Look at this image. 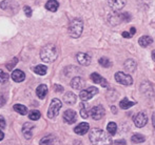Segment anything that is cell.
<instances>
[{"instance_id": "d4e9b609", "label": "cell", "mask_w": 155, "mask_h": 145, "mask_svg": "<svg viewBox=\"0 0 155 145\" xmlns=\"http://www.w3.org/2000/svg\"><path fill=\"white\" fill-rule=\"evenodd\" d=\"M146 138L145 136L140 135V134H135L134 136H132V138H131V141L133 142V143L137 144V143H143V142H145Z\"/></svg>"}, {"instance_id": "ba28073f", "label": "cell", "mask_w": 155, "mask_h": 145, "mask_svg": "<svg viewBox=\"0 0 155 145\" xmlns=\"http://www.w3.org/2000/svg\"><path fill=\"white\" fill-rule=\"evenodd\" d=\"M104 109L101 106V105H96L94 106L90 112L91 117L94 119V120H100L102 117L104 116Z\"/></svg>"}, {"instance_id": "9a60e30c", "label": "cell", "mask_w": 155, "mask_h": 145, "mask_svg": "<svg viewBox=\"0 0 155 145\" xmlns=\"http://www.w3.org/2000/svg\"><path fill=\"white\" fill-rule=\"evenodd\" d=\"M12 79L15 82H22L25 79V74L20 70H15L12 73Z\"/></svg>"}, {"instance_id": "74e56055", "label": "cell", "mask_w": 155, "mask_h": 145, "mask_svg": "<svg viewBox=\"0 0 155 145\" xmlns=\"http://www.w3.org/2000/svg\"><path fill=\"white\" fill-rule=\"evenodd\" d=\"M152 123H153V127L155 129V112H153V115H152Z\"/></svg>"}, {"instance_id": "d6a6232c", "label": "cell", "mask_w": 155, "mask_h": 145, "mask_svg": "<svg viewBox=\"0 0 155 145\" xmlns=\"http://www.w3.org/2000/svg\"><path fill=\"white\" fill-rule=\"evenodd\" d=\"M23 11H25V16H28V17L32 16V10H31V8H30V6L25 5V8H23Z\"/></svg>"}, {"instance_id": "30bf717a", "label": "cell", "mask_w": 155, "mask_h": 145, "mask_svg": "<svg viewBox=\"0 0 155 145\" xmlns=\"http://www.w3.org/2000/svg\"><path fill=\"white\" fill-rule=\"evenodd\" d=\"M63 120L68 123V124H73L77 120V114L75 110L73 109H68L63 114Z\"/></svg>"}, {"instance_id": "7c38bea8", "label": "cell", "mask_w": 155, "mask_h": 145, "mask_svg": "<svg viewBox=\"0 0 155 145\" xmlns=\"http://www.w3.org/2000/svg\"><path fill=\"white\" fill-rule=\"evenodd\" d=\"M91 79L93 80L94 83L100 84L102 87H108V86H109L108 81H107L104 78H102L101 76H100L99 74H97V73H93L92 75H91Z\"/></svg>"}, {"instance_id": "44dd1931", "label": "cell", "mask_w": 155, "mask_h": 145, "mask_svg": "<svg viewBox=\"0 0 155 145\" xmlns=\"http://www.w3.org/2000/svg\"><path fill=\"white\" fill-rule=\"evenodd\" d=\"M124 70L127 71L129 74L130 73H133L135 70H136V66H137V64H136V62L134 61V60H132V59H129V60H127L126 62H124Z\"/></svg>"}, {"instance_id": "ffe728a7", "label": "cell", "mask_w": 155, "mask_h": 145, "mask_svg": "<svg viewBox=\"0 0 155 145\" xmlns=\"http://www.w3.org/2000/svg\"><path fill=\"white\" fill-rule=\"evenodd\" d=\"M90 112L91 110L89 109V105L86 103V101H82V102L80 103V116H81L84 119L89 118Z\"/></svg>"}, {"instance_id": "5b68a950", "label": "cell", "mask_w": 155, "mask_h": 145, "mask_svg": "<svg viewBox=\"0 0 155 145\" xmlns=\"http://www.w3.org/2000/svg\"><path fill=\"white\" fill-rule=\"evenodd\" d=\"M98 94V88L95 86H90V87L86 88V90H82L79 94V98L82 101H88L90 99H92L95 95Z\"/></svg>"}, {"instance_id": "5bb4252c", "label": "cell", "mask_w": 155, "mask_h": 145, "mask_svg": "<svg viewBox=\"0 0 155 145\" xmlns=\"http://www.w3.org/2000/svg\"><path fill=\"white\" fill-rule=\"evenodd\" d=\"M89 128H90V126H89L88 123L86 122H82L80 123V124H78L77 126L74 128V131H75L77 135H80V136H84V134L88 133Z\"/></svg>"}, {"instance_id": "ac0fdd59", "label": "cell", "mask_w": 155, "mask_h": 145, "mask_svg": "<svg viewBox=\"0 0 155 145\" xmlns=\"http://www.w3.org/2000/svg\"><path fill=\"white\" fill-rule=\"evenodd\" d=\"M48 94V86L45 84H41L36 88V95L39 99H45Z\"/></svg>"}, {"instance_id": "277c9868", "label": "cell", "mask_w": 155, "mask_h": 145, "mask_svg": "<svg viewBox=\"0 0 155 145\" xmlns=\"http://www.w3.org/2000/svg\"><path fill=\"white\" fill-rule=\"evenodd\" d=\"M61 101L59 99L55 98L52 100L51 104H50V107H49V110H48V117L50 119H54L55 117L58 116L59 114V110L61 109Z\"/></svg>"}, {"instance_id": "836d02e7", "label": "cell", "mask_w": 155, "mask_h": 145, "mask_svg": "<svg viewBox=\"0 0 155 145\" xmlns=\"http://www.w3.org/2000/svg\"><path fill=\"white\" fill-rule=\"evenodd\" d=\"M5 125H6V123H5V120H4V118L0 116V129L4 128V127H5Z\"/></svg>"}, {"instance_id": "1f68e13d", "label": "cell", "mask_w": 155, "mask_h": 145, "mask_svg": "<svg viewBox=\"0 0 155 145\" xmlns=\"http://www.w3.org/2000/svg\"><path fill=\"white\" fill-rule=\"evenodd\" d=\"M17 62H18L17 58H14V59H12V61L8 62V63L6 64V68H8V70H10V71H12V70H13V66L16 65Z\"/></svg>"}, {"instance_id": "e575fe53", "label": "cell", "mask_w": 155, "mask_h": 145, "mask_svg": "<svg viewBox=\"0 0 155 145\" xmlns=\"http://www.w3.org/2000/svg\"><path fill=\"white\" fill-rule=\"evenodd\" d=\"M54 88H55V90H56V92H58V93H59V92H62V90H63V87H62V86L57 85V84H56V85H54Z\"/></svg>"}, {"instance_id": "f546056e", "label": "cell", "mask_w": 155, "mask_h": 145, "mask_svg": "<svg viewBox=\"0 0 155 145\" xmlns=\"http://www.w3.org/2000/svg\"><path fill=\"white\" fill-rule=\"evenodd\" d=\"M40 117H41V114L38 112V110H32V112L29 114V118L31 119V120H33V121L38 120Z\"/></svg>"}, {"instance_id": "8d00e7d4", "label": "cell", "mask_w": 155, "mask_h": 145, "mask_svg": "<svg viewBox=\"0 0 155 145\" xmlns=\"http://www.w3.org/2000/svg\"><path fill=\"white\" fill-rule=\"evenodd\" d=\"M114 144H126V142H124V140H117V141H114L113 142Z\"/></svg>"}, {"instance_id": "cb8c5ba5", "label": "cell", "mask_w": 155, "mask_h": 145, "mask_svg": "<svg viewBox=\"0 0 155 145\" xmlns=\"http://www.w3.org/2000/svg\"><path fill=\"white\" fill-rule=\"evenodd\" d=\"M13 109H14L15 112H18V114H20V115H27L28 114V109L22 104H15L14 106H13Z\"/></svg>"}, {"instance_id": "4fadbf2b", "label": "cell", "mask_w": 155, "mask_h": 145, "mask_svg": "<svg viewBox=\"0 0 155 145\" xmlns=\"http://www.w3.org/2000/svg\"><path fill=\"white\" fill-rule=\"evenodd\" d=\"M33 129H34V125L31 123H25L22 127V134L25 139H31L33 136Z\"/></svg>"}, {"instance_id": "3957f363", "label": "cell", "mask_w": 155, "mask_h": 145, "mask_svg": "<svg viewBox=\"0 0 155 145\" xmlns=\"http://www.w3.org/2000/svg\"><path fill=\"white\" fill-rule=\"evenodd\" d=\"M84 29V23L80 19H73L69 25V35L72 38H78L80 37Z\"/></svg>"}, {"instance_id": "484cf974", "label": "cell", "mask_w": 155, "mask_h": 145, "mask_svg": "<svg viewBox=\"0 0 155 145\" xmlns=\"http://www.w3.org/2000/svg\"><path fill=\"white\" fill-rule=\"evenodd\" d=\"M107 131H108V133L110 134L111 136H114L115 134H116L117 131V125L115 122H110L108 124V126H107Z\"/></svg>"}, {"instance_id": "8992f818", "label": "cell", "mask_w": 155, "mask_h": 145, "mask_svg": "<svg viewBox=\"0 0 155 145\" xmlns=\"http://www.w3.org/2000/svg\"><path fill=\"white\" fill-rule=\"evenodd\" d=\"M115 80L123 85H131L133 83V79L130 75L123 72H117L115 74Z\"/></svg>"}, {"instance_id": "83f0119b", "label": "cell", "mask_w": 155, "mask_h": 145, "mask_svg": "<svg viewBox=\"0 0 155 145\" xmlns=\"http://www.w3.org/2000/svg\"><path fill=\"white\" fill-rule=\"evenodd\" d=\"M98 62H99L100 65L104 66V68H110V66H112V62H111L110 59L107 57H101L99 60H98Z\"/></svg>"}, {"instance_id": "52a82bcc", "label": "cell", "mask_w": 155, "mask_h": 145, "mask_svg": "<svg viewBox=\"0 0 155 145\" xmlns=\"http://www.w3.org/2000/svg\"><path fill=\"white\" fill-rule=\"evenodd\" d=\"M133 121H134V124L136 125L137 127L141 128V127H143L146 124H147L148 117H147V115H146L145 112H138V114H137L136 116L134 117Z\"/></svg>"}, {"instance_id": "6da1fadb", "label": "cell", "mask_w": 155, "mask_h": 145, "mask_svg": "<svg viewBox=\"0 0 155 145\" xmlns=\"http://www.w3.org/2000/svg\"><path fill=\"white\" fill-rule=\"evenodd\" d=\"M90 141L93 144H111V135L107 134L102 129L94 128L90 133Z\"/></svg>"}, {"instance_id": "9c48e42d", "label": "cell", "mask_w": 155, "mask_h": 145, "mask_svg": "<svg viewBox=\"0 0 155 145\" xmlns=\"http://www.w3.org/2000/svg\"><path fill=\"white\" fill-rule=\"evenodd\" d=\"M109 5L114 12H120L124 8L127 3V0H108Z\"/></svg>"}, {"instance_id": "2e32d148", "label": "cell", "mask_w": 155, "mask_h": 145, "mask_svg": "<svg viewBox=\"0 0 155 145\" xmlns=\"http://www.w3.org/2000/svg\"><path fill=\"white\" fill-rule=\"evenodd\" d=\"M63 100H64V102L67 103V104L69 105H73L76 103V100H77V97H76L75 94H73V93L69 92L67 93V94L63 96Z\"/></svg>"}, {"instance_id": "e0dca14e", "label": "cell", "mask_w": 155, "mask_h": 145, "mask_svg": "<svg viewBox=\"0 0 155 145\" xmlns=\"http://www.w3.org/2000/svg\"><path fill=\"white\" fill-rule=\"evenodd\" d=\"M138 43H139V45H140V46L148 47L149 45H151L152 43H153V39H152L150 36H147V35L141 36L140 38L138 39Z\"/></svg>"}, {"instance_id": "60d3db41", "label": "cell", "mask_w": 155, "mask_h": 145, "mask_svg": "<svg viewBox=\"0 0 155 145\" xmlns=\"http://www.w3.org/2000/svg\"><path fill=\"white\" fill-rule=\"evenodd\" d=\"M131 34H132V35H134L135 34V27H132V29H131V32H130Z\"/></svg>"}, {"instance_id": "8fae6325", "label": "cell", "mask_w": 155, "mask_h": 145, "mask_svg": "<svg viewBox=\"0 0 155 145\" xmlns=\"http://www.w3.org/2000/svg\"><path fill=\"white\" fill-rule=\"evenodd\" d=\"M76 58H77V61L80 65L88 66L91 63V57L86 53H78L76 55Z\"/></svg>"}, {"instance_id": "4dcf8cb0", "label": "cell", "mask_w": 155, "mask_h": 145, "mask_svg": "<svg viewBox=\"0 0 155 145\" xmlns=\"http://www.w3.org/2000/svg\"><path fill=\"white\" fill-rule=\"evenodd\" d=\"M8 80V75L4 71L0 70V83H6Z\"/></svg>"}, {"instance_id": "d6986e66", "label": "cell", "mask_w": 155, "mask_h": 145, "mask_svg": "<svg viewBox=\"0 0 155 145\" xmlns=\"http://www.w3.org/2000/svg\"><path fill=\"white\" fill-rule=\"evenodd\" d=\"M84 85V81L80 77H75L72 79L71 86L73 88H75V90H81Z\"/></svg>"}, {"instance_id": "ab89813d", "label": "cell", "mask_w": 155, "mask_h": 145, "mask_svg": "<svg viewBox=\"0 0 155 145\" xmlns=\"http://www.w3.org/2000/svg\"><path fill=\"white\" fill-rule=\"evenodd\" d=\"M152 59H153V61H155V49L152 52Z\"/></svg>"}, {"instance_id": "7a4b0ae2", "label": "cell", "mask_w": 155, "mask_h": 145, "mask_svg": "<svg viewBox=\"0 0 155 145\" xmlns=\"http://www.w3.org/2000/svg\"><path fill=\"white\" fill-rule=\"evenodd\" d=\"M58 56V49L56 45L54 44H47L45 46L42 47L40 52V58L43 62L47 63H51V62L55 61L56 58Z\"/></svg>"}, {"instance_id": "d590c367", "label": "cell", "mask_w": 155, "mask_h": 145, "mask_svg": "<svg viewBox=\"0 0 155 145\" xmlns=\"http://www.w3.org/2000/svg\"><path fill=\"white\" fill-rule=\"evenodd\" d=\"M123 36L124 37V38H131V37H132L133 35H132V34H129L128 32H124V33H123Z\"/></svg>"}, {"instance_id": "f35d334b", "label": "cell", "mask_w": 155, "mask_h": 145, "mask_svg": "<svg viewBox=\"0 0 155 145\" xmlns=\"http://www.w3.org/2000/svg\"><path fill=\"white\" fill-rule=\"evenodd\" d=\"M3 138H4V134L2 133L1 131H0V141H1V140L3 139Z\"/></svg>"}, {"instance_id": "f1b7e54d", "label": "cell", "mask_w": 155, "mask_h": 145, "mask_svg": "<svg viewBox=\"0 0 155 145\" xmlns=\"http://www.w3.org/2000/svg\"><path fill=\"white\" fill-rule=\"evenodd\" d=\"M54 141H55V138L53 136H47V137L41 139L40 144H53Z\"/></svg>"}, {"instance_id": "7402d4cb", "label": "cell", "mask_w": 155, "mask_h": 145, "mask_svg": "<svg viewBox=\"0 0 155 145\" xmlns=\"http://www.w3.org/2000/svg\"><path fill=\"white\" fill-rule=\"evenodd\" d=\"M58 8H59V3H58L57 0H49L45 3V8L50 12H56Z\"/></svg>"}, {"instance_id": "4316f807", "label": "cell", "mask_w": 155, "mask_h": 145, "mask_svg": "<svg viewBox=\"0 0 155 145\" xmlns=\"http://www.w3.org/2000/svg\"><path fill=\"white\" fill-rule=\"evenodd\" d=\"M47 71H48V68H47V66H45V65H37L34 68V72L36 73L37 75H40V76L45 75Z\"/></svg>"}, {"instance_id": "603a6c76", "label": "cell", "mask_w": 155, "mask_h": 145, "mask_svg": "<svg viewBox=\"0 0 155 145\" xmlns=\"http://www.w3.org/2000/svg\"><path fill=\"white\" fill-rule=\"evenodd\" d=\"M133 105H135V102L130 101L128 98H124L123 100L119 102V106H120L121 109H130L131 106H133Z\"/></svg>"}]
</instances>
